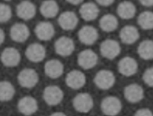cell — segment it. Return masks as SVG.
<instances>
[{
    "mask_svg": "<svg viewBox=\"0 0 153 116\" xmlns=\"http://www.w3.org/2000/svg\"><path fill=\"white\" fill-rule=\"evenodd\" d=\"M94 83L100 89L108 90L115 83V76L113 72L108 69L99 71L94 76Z\"/></svg>",
    "mask_w": 153,
    "mask_h": 116,
    "instance_id": "cell-1",
    "label": "cell"
},
{
    "mask_svg": "<svg viewBox=\"0 0 153 116\" xmlns=\"http://www.w3.org/2000/svg\"><path fill=\"white\" fill-rule=\"evenodd\" d=\"M17 80L19 84L22 87L31 88L38 84L39 75L35 69L32 68H25L19 73Z\"/></svg>",
    "mask_w": 153,
    "mask_h": 116,
    "instance_id": "cell-2",
    "label": "cell"
},
{
    "mask_svg": "<svg viewBox=\"0 0 153 116\" xmlns=\"http://www.w3.org/2000/svg\"><path fill=\"white\" fill-rule=\"evenodd\" d=\"M100 51L103 57L112 60L120 54L121 47L118 42L116 40L106 39L101 42Z\"/></svg>",
    "mask_w": 153,
    "mask_h": 116,
    "instance_id": "cell-3",
    "label": "cell"
},
{
    "mask_svg": "<svg viewBox=\"0 0 153 116\" xmlns=\"http://www.w3.org/2000/svg\"><path fill=\"white\" fill-rule=\"evenodd\" d=\"M63 91L57 86L50 85L47 86L43 91V99L44 101L50 106L57 105L63 99Z\"/></svg>",
    "mask_w": 153,
    "mask_h": 116,
    "instance_id": "cell-4",
    "label": "cell"
},
{
    "mask_svg": "<svg viewBox=\"0 0 153 116\" xmlns=\"http://www.w3.org/2000/svg\"><path fill=\"white\" fill-rule=\"evenodd\" d=\"M122 105L120 99L113 96L105 97L101 102V109L108 116H115L121 110Z\"/></svg>",
    "mask_w": 153,
    "mask_h": 116,
    "instance_id": "cell-5",
    "label": "cell"
},
{
    "mask_svg": "<svg viewBox=\"0 0 153 116\" xmlns=\"http://www.w3.org/2000/svg\"><path fill=\"white\" fill-rule=\"evenodd\" d=\"M54 50L57 54L67 57L71 55L75 50V43L72 38L63 36L54 42Z\"/></svg>",
    "mask_w": 153,
    "mask_h": 116,
    "instance_id": "cell-6",
    "label": "cell"
},
{
    "mask_svg": "<svg viewBox=\"0 0 153 116\" xmlns=\"http://www.w3.org/2000/svg\"><path fill=\"white\" fill-rule=\"evenodd\" d=\"M98 61L97 54L90 49L81 51L77 56L78 65L84 69H90L94 67Z\"/></svg>",
    "mask_w": 153,
    "mask_h": 116,
    "instance_id": "cell-7",
    "label": "cell"
},
{
    "mask_svg": "<svg viewBox=\"0 0 153 116\" xmlns=\"http://www.w3.org/2000/svg\"><path fill=\"white\" fill-rule=\"evenodd\" d=\"M73 106L76 111L82 113L89 112L93 106V100L87 93L76 94L73 99Z\"/></svg>",
    "mask_w": 153,
    "mask_h": 116,
    "instance_id": "cell-8",
    "label": "cell"
},
{
    "mask_svg": "<svg viewBox=\"0 0 153 116\" xmlns=\"http://www.w3.org/2000/svg\"><path fill=\"white\" fill-rule=\"evenodd\" d=\"M1 60L7 67L17 66L21 60V55L17 49L14 47H7L1 53Z\"/></svg>",
    "mask_w": 153,
    "mask_h": 116,
    "instance_id": "cell-9",
    "label": "cell"
},
{
    "mask_svg": "<svg viewBox=\"0 0 153 116\" xmlns=\"http://www.w3.org/2000/svg\"><path fill=\"white\" fill-rule=\"evenodd\" d=\"M118 69L119 72L123 76L130 77L137 72L138 63L133 57L126 56L119 61Z\"/></svg>",
    "mask_w": 153,
    "mask_h": 116,
    "instance_id": "cell-10",
    "label": "cell"
},
{
    "mask_svg": "<svg viewBox=\"0 0 153 116\" xmlns=\"http://www.w3.org/2000/svg\"><path fill=\"white\" fill-rule=\"evenodd\" d=\"M66 85L71 88L78 90L82 88L86 83L85 74L79 70H72L69 72L65 78Z\"/></svg>",
    "mask_w": 153,
    "mask_h": 116,
    "instance_id": "cell-11",
    "label": "cell"
},
{
    "mask_svg": "<svg viewBox=\"0 0 153 116\" xmlns=\"http://www.w3.org/2000/svg\"><path fill=\"white\" fill-rule=\"evenodd\" d=\"M25 55L30 62L38 63L44 60L46 55V50L42 44L32 43L26 48Z\"/></svg>",
    "mask_w": 153,
    "mask_h": 116,
    "instance_id": "cell-12",
    "label": "cell"
},
{
    "mask_svg": "<svg viewBox=\"0 0 153 116\" xmlns=\"http://www.w3.org/2000/svg\"><path fill=\"white\" fill-rule=\"evenodd\" d=\"M78 37L80 42L85 45H92L97 39L99 33L97 30L92 26H82L78 32Z\"/></svg>",
    "mask_w": 153,
    "mask_h": 116,
    "instance_id": "cell-13",
    "label": "cell"
},
{
    "mask_svg": "<svg viewBox=\"0 0 153 116\" xmlns=\"http://www.w3.org/2000/svg\"><path fill=\"white\" fill-rule=\"evenodd\" d=\"M19 111L25 115H30L36 112L38 105L36 100L30 96H26L21 98L18 102Z\"/></svg>",
    "mask_w": 153,
    "mask_h": 116,
    "instance_id": "cell-14",
    "label": "cell"
},
{
    "mask_svg": "<svg viewBox=\"0 0 153 116\" xmlns=\"http://www.w3.org/2000/svg\"><path fill=\"white\" fill-rule=\"evenodd\" d=\"M10 35L13 41L17 42H23L29 38L30 31L29 28L25 24L17 23L11 26Z\"/></svg>",
    "mask_w": 153,
    "mask_h": 116,
    "instance_id": "cell-15",
    "label": "cell"
},
{
    "mask_svg": "<svg viewBox=\"0 0 153 116\" xmlns=\"http://www.w3.org/2000/svg\"><path fill=\"white\" fill-rule=\"evenodd\" d=\"M78 19L76 14L71 11H66L60 14L58 23L60 28L65 30H71L76 28Z\"/></svg>",
    "mask_w": 153,
    "mask_h": 116,
    "instance_id": "cell-16",
    "label": "cell"
},
{
    "mask_svg": "<svg viewBox=\"0 0 153 116\" xmlns=\"http://www.w3.org/2000/svg\"><path fill=\"white\" fill-rule=\"evenodd\" d=\"M124 95L127 100L131 103L140 101L144 96V91L141 86L133 83L126 86L124 90Z\"/></svg>",
    "mask_w": 153,
    "mask_h": 116,
    "instance_id": "cell-17",
    "label": "cell"
},
{
    "mask_svg": "<svg viewBox=\"0 0 153 116\" xmlns=\"http://www.w3.org/2000/svg\"><path fill=\"white\" fill-rule=\"evenodd\" d=\"M36 7L34 4L29 1H23L20 2L16 7L17 16L25 20H30L36 14Z\"/></svg>",
    "mask_w": 153,
    "mask_h": 116,
    "instance_id": "cell-18",
    "label": "cell"
},
{
    "mask_svg": "<svg viewBox=\"0 0 153 116\" xmlns=\"http://www.w3.org/2000/svg\"><path fill=\"white\" fill-rule=\"evenodd\" d=\"M64 66L57 59H51L47 61L44 65V72L45 75L51 79H56L60 77L63 73Z\"/></svg>",
    "mask_w": 153,
    "mask_h": 116,
    "instance_id": "cell-19",
    "label": "cell"
},
{
    "mask_svg": "<svg viewBox=\"0 0 153 116\" xmlns=\"http://www.w3.org/2000/svg\"><path fill=\"white\" fill-rule=\"evenodd\" d=\"M35 33L37 38L41 41L50 40L54 36L55 30L53 25L49 22H41L35 28Z\"/></svg>",
    "mask_w": 153,
    "mask_h": 116,
    "instance_id": "cell-20",
    "label": "cell"
},
{
    "mask_svg": "<svg viewBox=\"0 0 153 116\" xmlns=\"http://www.w3.org/2000/svg\"><path fill=\"white\" fill-rule=\"evenodd\" d=\"M120 38L123 43L128 45L133 44L139 39V32L135 26L127 25L121 29Z\"/></svg>",
    "mask_w": 153,
    "mask_h": 116,
    "instance_id": "cell-21",
    "label": "cell"
},
{
    "mask_svg": "<svg viewBox=\"0 0 153 116\" xmlns=\"http://www.w3.org/2000/svg\"><path fill=\"white\" fill-rule=\"evenodd\" d=\"M79 13L81 18L84 20L92 21L97 17L99 14V9L94 3L87 2L81 5Z\"/></svg>",
    "mask_w": 153,
    "mask_h": 116,
    "instance_id": "cell-22",
    "label": "cell"
},
{
    "mask_svg": "<svg viewBox=\"0 0 153 116\" xmlns=\"http://www.w3.org/2000/svg\"><path fill=\"white\" fill-rule=\"evenodd\" d=\"M136 12V8L134 4L128 1L120 2L117 8L118 16L123 19H132L135 16Z\"/></svg>",
    "mask_w": 153,
    "mask_h": 116,
    "instance_id": "cell-23",
    "label": "cell"
},
{
    "mask_svg": "<svg viewBox=\"0 0 153 116\" xmlns=\"http://www.w3.org/2000/svg\"><path fill=\"white\" fill-rule=\"evenodd\" d=\"M40 12L45 18H53L59 13V7L58 4L54 0H45L40 6Z\"/></svg>",
    "mask_w": 153,
    "mask_h": 116,
    "instance_id": "cell-24",
    "label": "cell"
},
{
    "mask_svg": "<svg viewBox=\"0 0 153 116\" xmlns=\"http://www.w3.org/2000/svg\"><path fill=\"white\" fill-rule=\"evenodd\" d=\"M117 18L112 14H104L99 20V26L102 30L106 32L114 31L118 27Z\"/></svg>",
    "mask_w": 153,
    "mask_h": 116,
    "instance_id": "cell-25",
    "label": "cell"
},
{
    "mask_svg": "<svg viewBox=\"0 0 153 116\" xmlns=\"http://www.w3.org/2000/svg\"><path fill=\"white\" fill-rule=\"evenodd\" d=\"M137 53L140 58L145 60L153 59V40L145 39L138 45Z\"/></svg>",
    "mask_w": 153,
    "mask_h": 116,
    "instance_id": "cell-26",
    "label": "cell"
},
{
    "mask_svg": "<svg viewBox=\"0 0 153 116\" xmlns=\"http://www.w3.org/2000/svg\"><path fill=\"white\" fill-rule=\"evenodd\" d=\"M13 85L8 81H0V101L7 102L13 97L15 94Z\"/></svg>",
    "mask_w": 153,
    "mask_h": 116,
    "instance_id": "cell-27",
    "label": "cell"
},
{
    "mask_svg": "<svg viewBox=\"0 0 153 116\" xmlns=\"http://www.w3.org/2000/svg\"><path fill=\"white\" fill-rule=\"evenodd\" d=\"M137 23L143 30L153 29V12L145 11L140 13L137 17Z\"/></svg>",
    "mask_w": 153,
    "mask_h": 116,
    "instance_id": "cell-28",
    "label": "cell"
},
{
    "mask_svg": "<svg viewBox=\"0 0 153 116\" xmlns=\"http://www.w3.org/2000/svg\"><path fill=\"white\" fill-rule=\"evenodd\" d=\"M11 7L5 4L0 3V23H5L11 17Z\"/></svg>",
    "mask_w": 153,
    "mask_h": 116,
    "instance_id": "cell-29",
    "label": "cell"
},
{
    "mask_svg": "<svg viewBox=\"0 0 153 116\" xmlns=\"http://www.w3.org/2000/svg\"><path fill=\"white\" fill-rule=\"evenodd\" d=\"M142 79L148 86L153 87V67L148 68L144 71Z\"/></svg>",
    "mask_w": 153,
    "mask_h": 116,
    "instance_id": "cell-30",
    "label": "cell"
},
{
    "mask_svg": "<svg viewBox=\"0 0 153 116\" xmlns=\"http://www.w3.org/2000/svg\"><path fill=\"white\" fill-rule=\"evenodd\" d=\"M134 116H153V114L149 109L142 108L137 110Z\"/></svg>",
    "mask_w": 153,
    "mask_h": 116,
    "instance_id": "cell-31",
    "label": "cell"
},
{
    "mask_svg": "<svg viewBox=\"0 0 153 116\" xmlns=\"http://www.w3.org/2000/svg\"><path fill=\"white\" fill-rule=\"evenodd\" d=\"M96 1L98 4L102 6L107 7V6H109L112 4H113L115 0H96Z\"/></svg>",
    "mask_w": 153,
    "mask_h": 116,
    "instance_id": "cell-32",
    "label": "cell"
},
{
    "mask_svg": "<svg viewBox=\"0 0 153 116\" xmlns=\"http://www.w3.org/2000/svg\"><path fill=\"white\" fill-rule=\"evenodd\" d=\"M140 3L145 7L153 6V0H139Z\"/></svg>",
    "mask_w": 153,
    "mask_h": 116,
    "instance_id": "cell-33",
    "label": "cell"
},
{
    "mask_svg": "<svg viewBox=\"0 0 153 116\" xmlns=\"http://www.w3.org/2000/svg\"><path fill=\"white\" fill-rule=\"evenodd\" d=\"M5 40V33L4 30L0 28V45H1Z\"/></svg>",
    "mask_w": 153,
    "mask_h": 116,
    "instance_id": "cell-34",
    "label": "cell"
},
{
    "mask_svg": "<svg viewBox=\"0 0 153 116\" xmlns=\"http://www.w3.org/2000/svg\"><path fill=\"white\" fill-rule=\"evenodd\" d=\"M68 2L72 5H78L81 4L84 0H66Z\"/></svg>",
    "mask_w": 153,
    "mask_h": 116,
    "instance_id": "cell-35",
    "label": "cell"
},
{
    "mask_svg": "<svg viewBox=\"0 0 153 116\" xmlns=\"http://www.w3.org/2000/svg\"><path fill=\"white\" fill-rule=\"evenodd\" d=\"M50 116H66L64 113L61 112H57L52 114Z\"/></svg>",
    "mask_w": 153,
    "mask_h": 116,
    "instance_id": "cell-36",
    "label": "cell"
},
{
    "mask_svg": "<svg viewBox=\"0 0 153 116\" xmlns=\"http://www.w3.org/2000/svg\"><path fill=\"white\" fill-rule=\"evenodd\" d=\"M5 1H11V0H5Z\"/></svg>",
    "mask_w": 153,
    "mask_h": 116,
    "instance_id": "cell-37",
    "label": "cell"
}]
</instances>
